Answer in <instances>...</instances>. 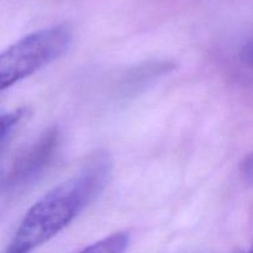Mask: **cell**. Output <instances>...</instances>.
I'll return each instance as SVG.
<instances>
[{
    "label": "cell",
    "instance_id": "1",
    "mask_svg": "<svg viewBox=\"0 0 253 253\" xmlns=\"http://www.w3.org/2000/svg\"><path fill=\"white\" fill-rule=\"evenodd\" d=\"M111 174L108 155L98 152L74 177L35 203L19 225L9 253H30L68 226L105 189Z\"/></svg>",
    "mask_w": 253,
    "mask_h": 253
},
{
    "label": "cell",
    "instance_id": "2",
    "mask_svg": "<svg viewBox=\"0 0 253 253\" xmlns=\"http://www.w3.org/2000/svg\"><path fill=\"white\" fill-rule=\"evenodd\" d=\"M72 30L67 25L30 34L0 53V91L52 63L68 49Z\"/></svg>",
    "mask_w": 253,
    "mask_h": 253
},
{
    "label": "cell",
    "instance_id": "3",
    "mask_svg": "<svg viewBox=\"0 0 253 253\" xmlns=\"http://www.w3.org/2000/svg\"><path fill=\"white\" fill-rule=\"evenodd\" d=\"M58 145V133L56 130L49 131L42 136L41 140L22 156L14 169V178L19 180H27L39 174L44 166L54 155Z\"/></svg>",
    "mask_w": 253,
    "mask_h": 253
},
{
    "label": "cell",
    "instance_id": "4",
    "mask_svg": "<svg viewBox=\"0 0 253 253\" xmlns=\"http://www.w3.org/2000/svg\"><path fill=\"white\" fill-rule=\"evenodd\" d=\"M128 245H130V235L124 231L116 232L77 253H125Z\"/></svg>",
    "mask_w": 253,
    "mask_h": 253
},
{
    "label": "cell",
    "instance_id": "5",
    "mask_svg": "<svg viewBox=\"0 0 253 253\" xmlns=\"http://www.w3.org/2000/svg\"><path fill=\"white\" fill-rule=\"evenodd\" d=\"M26 115L27 109L25 108L0 113V148L6 145L16 126L20 125V123L26 118Z\"/></svg>",
    "mask_w": 253,
    "mask_h": 253
},
{
    "label": "cell",
    "instance_id": "6",
    "mask_svg": "<svg viewBox=\"0 0 253 253\" xmlns=\"http://www.w3.org/2000/svg\"><path fill=\"white\" fill-rule=\"evenodd\" d=\"M240 170H241V175L247 182L253 183V153H250L244 158L240 166Z\"/></svg>",
    "mask_w": 253,
    "mask_h": 253
},
{
    "label": "cell",
    "instance_id": "7",
    "mask_svg": "<svg viewBox=\"0 0 253 253\" xmlns=\"http://www.w3.org/2000/svg\"><path fill=\"white\" fill-rule=\"evenodd\" d=\"M242 58L253 68V41L250 42L247 46H245L244 51H242Z\"/></svg>",
    "mask_w": 253,
    "mask_h": 253
},
{
    "label": "cell",
    "instance_id": "8",
    "mask_svg": "<svg viewBox=\"0 0 253 253\" xmlns=\"http://www.w3.org/2000/svg\"><path fill=\"white\" fill-rule=\"evenodd\" d=\"M2 253H9V252H7V251H6V250H5V251H4V252H2Z\"/></svg>",
    "mask_w": 253,
    "mask_h": 253
}]
</instances>
